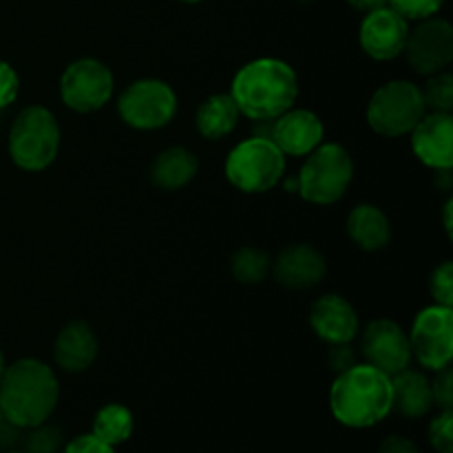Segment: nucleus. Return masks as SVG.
Returning <instances> with one entry per match:
<instances>
[{
	"label": "nucleus",
	"instance_id": "obj_1",
	"mask_svg": "<svg viewBox=\"0 0 453 453\" xmlns=\"http://www.w3.org/2000/svg\"><path fill=\"white\" fill-rule=\"evenodd\" d=\"M230 96L239 113L252 122L274 119L295 106L299 78L296 71L279 58H257L237 71Z\"/></svg>",
	"mask_w": 453,
	"mask_h": 453
},
{
	"label": "nucleus",
	"instance_id": "obj_2",
	"mask_svg": "<svg viewBox=\"0 0 453 453\" xmlns=\"http://www.w3.org/2000/svg\"><path fill=\"white\" fill-rule=\"evenodd\" d=\"M60 398V385L47 363L20 358L4 367L0 379V410L4 420L22 429L47 423Z\"/></svg>",
	"mask_w": 453,
	"mask_h": 453
},
{
	"label": "nucleus",
	"instance_id": "obj_3",
	"mask_svg": "<svg viewBox=\"0 0 453 453\" xmlns=\"http://www.w3.org/2000/svg\"><path fill=\"white\" fill-rule=\"evenodd\" d=\"M330 410L345 427H374L392 411V376L367 363H357L336 374L330 389Z\"/></svg>",
	"mask_w": 453,
	"mask_h": 453
},
{
	"label": "nucleus",
	"instance_id": "obj_4",
	"mask_svg": "<svg viewBox=\"0 0 453 453\" xmlns=\"http://www.w3.org/2000/svg\"><path fill=\"white\" fill-rule=\"evenodd\" d=\"M354 177L352 155L345 146L319 144L310 155L296 177V193L310 203L330 206L336 203L345 193Z\"/></svg>",
	"mask_w": 453,
	"mask_h": 453
},
{
	"label": "nucleus",
	"instance_id": "obj_5",
	"mask_svg": "<svg viewBox=\"0 0 453 453\" xmlns=\"http://www.w3.org/2000/svg\"><path fill=\"white\" fill-rule=\"evenodd\" d=\"M60 150V124L44 106H27L9 131V155L22 171L38 173L53 164Z\"/></svg>",
	"mask_w": 453,
	"mask_h": 453
},
{
	"label": "nucleus",
	"instance_id": "obj_6",
	"mask_svg": "<svg viewBox=\"0 0 453 453\" xmlns=\"http://www.w3.org/2000/svg\"><path fill=\"white\" fill-rule=\"evenodd\" d=\"M286 155L270 137L252 135L234 146L226 159V177L237 190L248 195L268 193L283 180Z\"/></svg>",
	"mask_w": 453,
	"mask_h": 453
},
{
	"label": "nucleus",
	"instance_id": "obj_7",
	"mask_svg": "<svg viewBox=\"0 0 453 453\" xmlns=\"http://www.w3.org/2000/svg\"><path fill=\"white\" fill-rule=\"evenodd\" d=\"M427 113L418 84L392 80L374 91L367 104V124L383 137L410 135L411 128Z\"/></svg>",
	"mask_w": 453,
	"mask_h": 453
},
{
	"label": "nucleus",
	"instance_id": "obj_8",
	"mask_svg": "<svg viewBox=\"0 0 453 453\" xmlns=\"http://www.w3.org/2000/svg\"><path fill=\"white\" fill-rule=\"evenodd\" d=\"M118 111L124 124L135 131H157L175 118L177 96L164 80H135L119 96Z\"/></svg>",
	"mask_w": 453,
	"mask_h": 453
},
{
	"label": "nucleus",
	"instance_id": "obj_9",
	"mask_svg": "<svg viewBox=\"0 0 453 453\" xmlns=\"http://www.w3.org/2000/svg\"><path fill=\"white\" fill-rule=\"evenodd\" d=\"M411 358L425 370L438 372L453 358V308L427 305L414 319L410 334Z\"/></svg>",
	"mask_w": 453,
	"mask_h": 453
},
{
	"label": "nucleus",
	"instance_id": "obj_10",
	"mask_svg": "<svg viewBox=\"0 0 453 453\" xmlns=\"http://www.w3.org/2000/svg\"><path fill=\"white\" fill-rule=\"evenodd\" d=\"M113 73L96 58L71 62L60 78V97L75 113H93L113 97Z\"/></svg>",
	"mask_w": 453,
	"mask_h": 453
},
{
	"label": "nucleus",
	"instance_id": "obj_11",
	"mask_svg": "<svg viewBox=\"0 0 453 453\" xmlns=\"http://www.w3.org/2000/svg\"><path fill=\"white\" fill-rule=\"evenodd\" d=\"M403 53L416 73L434 75L445 71L453 60V27L436 16L418 20L416 29H410Z\"/></svg>",
	"mask_w": 453,
	"mask_h": 453
},
{
	"label": "nucleus",
	"instance_id": "obj_12",
	"mask_svg": "<svg viewBox=\"0 0 453 453\" xmlns=\"http://www.w3.org/2000/svg\"><path fill=\"white\" fill-rule=\"evenodd\" d=\"M361 352L367 365L383 374L396 376L411 363V348L407 332L389 319H376L365 327L361 339Z\"/></svg>",
	"mask_w": 453,
	"mask_h": 453
},
{
	"label": "nucleus",
	"instance_id": "obj_13",
	"mask_svg": "<svg viewBox=\"0 0 453 453\" xmlns=\"http://www.w3.org/2000/svg\"><path fill=\"white\" fill-rule=\"evenodd\" d=\"M407 35H410V20L401 16L389 4L365 13L358 29L361 49L374 60H394L405 51Z\"/></svg>",
	"mask_w": 453,
	"mask_h": 453
},
{
	"label": "nucleus",
	"instance_id": "obj_14",
	"mask_svg": "<svg viewBox=\"0 0 453 453\" xmlns=\"http://www.w3.org/2000/svg\"><path fill=\"white\" fill-rule=\"evenodd\" d=\"M270 273L286 290H312L326 279L327 259L312 243H290L273 261Z\"/></svg>",
	"mask_w": 453,
	"mask_h": 453
},
{
	"label": "nucleus",
	"instance_id": "obj_15",
	"mask_svg": "<svg viewBox=\"0 0 453 453\" xmlns=\"http://www.w3.org/2000/svg\"><path fill=\"white\" fill-rule=\"evenodd\" d=\"M411 150L425 166L451 171L453 166V118L451 113L427 111L410 133Z\"/></svg>",
	"mask_w": 453,
	"mask_h": 453
},
{
	"label": "nucleus",
	"instance_id": "obj_16",
	"mask_svg": "<svg viewBox=\"0 0 453 453\" xmlns=\"http://www.w3.org/2000/svg\"><path fill=\"white\" fill-rule=\"evenodd\" d=\"M326 127L321 118L308 109H288L279 118L273 119L270 140L279 146L283 155L290 157H305L319 144H323Z\"/></svg>",
	"mask_w": 453,
	"mask_h": 453
},
{
	"label": "nucleus",
	"instance_id": "obj_17",
	"mask_svg": "<svg viewBox=\"0 0 453 453\" xmlns=\"http://www.w3.org/2000/svg\"><path fill=\"white\" fill-rule=\"evenodd\" d=\"M310 326L327 345L352 343L358 334V314L341 295H323L310 308Z\"/></svg>",
	"mask_w": 453,
	"mask_h": 453
},
{
	"label": "nucleus",
	"instance_id": "obj_18",
	"mask_svg": "<svg viewBox=\"0 0 453 453\" xmlns=\"http://www.w3.org/2000/svg\"><path fill=\"white\" fill-rule=\"evenodd\" d=\"M100 354V343L87 321H69L56 336L53 343V358L58 367L69 374L87 372L96 363Z\"/></svg>",
	"mask_w": 453,
	"mask_h": 453
},
{
	"label": "nucleus",
	"instance_id": "obj_19",
	"mask_svg": "<svg viewBox=\"0 0 453 453\" xmlns=\"http://www.w3.org/2000/svg\"><path fill=\"white\" fill-rule=\"evenodd\" d=\"M345 228L354 246L365 252H379L392 242V226L388 215L374 203H358L357 208H352Z\"/></svg>",
	"mask_w": 453,
	"mask_h": 453
},
{
	"label": "nucleus",
	"instance_id": "obj_20",
	"mask_svg": "<svg viewBox=\"0 0 453 453\" xmlns=\"http://www.w3.org/2000/svg\"><path fill=\"white\" fill-rule=\"evenodd\" d=\"M432 407V383L427 376L410 367L392 376V411H398L405 418H423Z\"/></svg>",
	"mask_w": 453,
	"mask_h": 453
},
{
	"label": "nucleus",
	"instance_id": "obj_21",
	"mask_svg": "<svg viewBox=\"0 0 453 453\" xmlns=\"http://www.w3.org/2000/svg\"><path fill=\"white\" fill-rule=\"evenodd\" d=\"M199 171V162L193 150L184 146H168L150 164V181L159 190H180L195 180Z\"/></svg>",
	"mask_w": 453,
	"mask_h": 453
},
{
	"label": "nucleus",
	"instance_id": "obj_22",
	"mask_svg": "<svg viewBox=\"0 0 453 453\" xmlns=\"http://www.w3.org/2000/svg\"><path fill=\"white\" fill-rule=\"evenodd\" d=\"M239 115L242 113H239L230 93H215L199 104L197 115H195V127H197L199 135L206 137V140H224L237 128Z\"/></svg>",
	"mask_w": 453,
	"mask_h": 453
},
{
	"label": "nucleus",
	"instance_id": "obj_23",
	"mask_svg": "<svg viewBox=\"0 0 453 453\" xmlns=\"http://www.w3.org/2000/svg\"><path fill=\"white\" fill-rule=\"evenodd\" d=\"M133 429H135V420H133L131 410L119 403H111L96 414L91 434L106 445L118 447L131 438Z\"/></svg>",
	"mask_w": 453,
	"mask_h": 453
},
{
	"label": "nucleus",
	"instance_id": "obj_24",
	"mask_svg": "<svg viewBox=\"0 0 453 453\" xmlns=\"http://www.w3.org/2000/svg\"><path fill=\"white\" fill-rule=\"evenodd\" d=\"M273 270V259L268 252L259 250V248L243 246L230 259V273H233L234 281L243 283V286H259L265 281Z\"/></svg>",
	"mask_w": 453,
	"mask_h": 453
},
{
	"label": "nucleus",
	"instance_id": "obj_25",
	"mask_svg": "<svg viewBox=\"0 0 453 453\" xmlns=\"http://www.w3.org/2000/svg\"><path fill=\"white\" fill-rule=\"evenodd\" d=\"M425 100V109L434 113H451L453 109V75L447 71L427 75L425 88H420Z\"/></svg>",
	"mask_w": 453,
	"mask_h": 453
},
{
	"label": "nucleus",
	"instance_id": "obj_26",
	"mask_svg": "<svg viewBox=\"0 0 453 453\" xmlns=\"http://www.w3.org/2000/svg\"><path fill=\"white\" fill-rule=\"evenodd\" d=\"M62 442H65V436H62L60 427L47 423L29 427L27 436H22L25 453H58L62 449Z\"/></svg>",
	"mask_w": 453,
	"mask_h": 453
},
{
	"label": "nucleus",
	"instance_id": "obj_27",
	"mask_svg": "<svg viewBox=\"0 0 453 453\" xmlns=\"http://www.w3.org/2000/svg\"><path fill=\"white\" fill-rule=\"evenodd\" d=\"M429 292L434 303L453 308V261H442L429 279Z\"/></svg>",
	"mask_w": 453,
	"mask_h": 453
},
{
	"label": "nucleus",
	"instance_id": "obj_28",
	"mask_svg": "<svg viewBox=\"0 0 453 453\" xmlns=\"http://www.w3.org/2000/svg\"><path fill=\"white\" fill-rule=\"evenodd\" d=\"M429 442L438 453H453V411L442 410L429 425Z\"/></svg>",
	"mask_w": 453,
	"mask_h": 453
},
{
	"label": "nucleus",
	"instance_id": "obj_29",
	"mask_svg": "<svg viewBox=\"0 0 453 453\" xmlns=\"http://www.w3.org/2000/svg\"><path fill=\"white\" fill-rule=\"evenodd\" d=\"M388 4L396 9L405 20H425L436 16L445 0H389Z\"/></svg>",
	"mask_w": 453,
	"mask_h": 453
},
{
	"label": "nucleus",
	"instance_id": "obj_30",
	"mask_svg": "<svg viewBox=\"0 0 453 453\" xmlns=\"http://www.w3.org/2000/svg\"><path fill=\"white\" fill-rule=\"evenodd\" d=\"M432 383V396L434 405H438L441 410H451L453 407V372L451 367H442L436 372V379L429 380Z\"/></svg>",
	"mask_w": 453,
	"mask_h": 453
},
{
	"label": "nucleus",
	"instance_id": "obj_31",
	"mask_svg": "<svg viewBox=\"0 0 453 453\" xmlns=\"http://www.w3.org/2000/svg\"><path fill=\"white\" fill-rule=\"evenodd\" d=\"M20 91V78L9 62L0 60V111L7 109Z\"/></svg>",
	"mask_w": 453,
	"mask_h": 453
},
{
	"label": "nucleus",
	"instance_id": "obj_32",
	"mask_svg": "<svg viewBox=\"0 0 453 453\" xmlns=\"http://www.w3.org/2000/svg\"><path fill=\"white\" fill-rule=\"evenodd\" d=\"M327 363H330V367L336 372V374H341V372H345V370H349L352 365H357V354H354V349L349 348V343L330 345V352H327Z\"/></svg>",
	"mask_w": 453,
	"mask_h": 453
},
{
	"label": "nucleus",
	"instance_id": "obj_33",
	"mask_svg": "<svg viewBox=\"0 0 453 453\" xmlns=\"http://www.w3.org/2000/svg\"><path fill=\"white\" fill-rule=\"evenodd\" d=\"M65 453H115L113 447L102 442L100 438H96L93 434L87 436H78L65 447Z\"/></svg>",
	"mask_w": 453,
	"mask_h": 453
},
{
	"label": "nucleus",
	"instance_id": "obj_34",
	"mask_svg": "<svg viewBox=\"0 0 453 453\" xmlns=\"http://www.w3.org/2000/svg\"><path fill=\"white\" fill-rule=\"evenodd\" d=\"M379 453H420L418 447L403 436H389L385 438L383 445L379 447Z\"/></svg>",
	"mask_w": 453,
	"mask_h": 453
},
{
	"label": "nucleus",
	"instance_id": "obj_35",
	"mask_svg": "<svg viewBox=\"0 0 453 453\" xmlns=\"http://www.w3.org/2000/svg\"><path fill=\"white\" fill-rule=\"evenodd\" d=\"M348 3L352 4L354 9H358V12L370 13V12H374V9L385 7V4H388L389 0H348Z\"/></svg>",
	"mask_w": 453,
	"mask_h": 453
},
{
	"label": "nucleus",
	"instance_id": "obj_36",
	"mask_svg": "<svg viewBox=\"0 0 453 453\" xmlns=\"http://www.w3.org/2000/svg\"><path fill=\"white\" fill-rule=\"evenodd\" d=\"M451 208H453V199L449 197L445 203V230L449 237H451Z\"/></svg>",
	"mask_w": 453,
	"mask_h": 453
},
{
	"label": "nucleus",
	"instance_id": "obj_37",
	"mask_svg": "<svg viewBox=\"0 0 453 453\" xmlns=\"http://www.w3.org/2000/svg\"><path fill=\"white\" fill-rule=\"evenodd\" d=\"M4 367H7V363H4V354H3V349H0V379H3V374H4Z\"/></svg>",
	"mask_w": 453,
	"mask_h": 453
},
{
	"label": "nucleus",
	"instance_id": "obj_38",
	"mask_svg": "<svg viewBox=\"0 0 453 453\" xmlns=\"http://www.w3.org/2000/svg\"><path fill=\"white\" fill-rule=\"evenodd\" d=\"M3 423H4V414H3V410H0V427H3Z\"/></svg>",
	"mask_w": 453,
	"mask_h": 453
},
{
	"label": "nucleus",
	"instance_id": "obj_39",
	"mask_svg": "<svg viewBox=\"0 0 453 453\" xmlns=\"http://www.w3.org/2000/svg\"><path fill=\"white\" fill-rule=\"evenodd\" d=\"M181 3H190V4H193V3H202V0H181Z\"/></svg>",
	"mask_w": 453,
	"mask_h": 453
},
{
	"label": "nucleus",
	"instance_id": "obj_40",
	"mask_svg": "<svg viewBox=\"0 0 453 453\" xmlns=\"http://www.w3.org/2000/svg\"><path fill=\"white\" fill-rule=\"evenodd\" d=\"M7 453H25V451H13V449H12V451H7Z\"/></svg>",
	"mask_w": 453,
	"mask_h": 453
},
{
	"label": "nucleus",
	"instance_id": "obj_41",
	"mask_svg": "<svg viewBox=\"0 0 453 453\" xmlns=\"http://www.w3.org/2000/svg\"><path fill=\"white\" fill-rule=\"evenodd\" d=\"M303 3H310V0H303Z\"/></svg>",
	"mask_w": 453,
	"mask_h": 453
}]
</instances>
